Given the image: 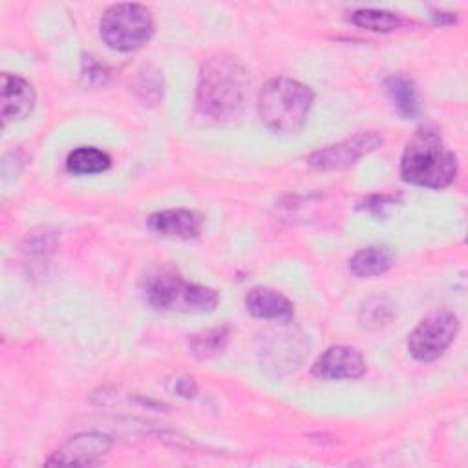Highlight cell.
Returning <instances> with one entry per match:
<instances>
[{
    "instance_id": "cell-3",
    "label": "cell",
    "mask_w": 468,
    "mask_h": 468,
    "mask_svg": "<svg viewBox=\"0 0 468 468\" xmlns=\"http://www.w3.org/2000/svg\"><path fill=\"white\" fill-rule=\"evenodd\" d=\"M314 102L309 86L289 77L267 80L258 95V113L267 130L280 135L298 133Z\"/></svg>"
},
{
    "instance_id": "cell-15",
    "label": "cell",
    "mask_w": 468,
    "mask_h": 468,
    "mask_svg": "<svg viewBox=\"0 0 468 468\" xmlns=\"http://www.w3.org/2000/svg\"><path fill=\"white\" fill-rule=\"evenodd\" d=\"M110 165H112L110 155L93 146H80L73 150L66 159V168L71 174H79V176L104 172L110 168Z\"/></svg>"
},
{
    "instance_id": "cell-1",
    "label": "cell",
    "mask_w": 468,
    "mask_h": 468,
    "mask_svg": "<svg viewBox=\"0 0 468 468\" xmlns=\"http://www.w3.org/2000/svg\"><path fill=\"white\" fill-rule=\"evenodd\" d=\"M245 66L229 55L207 58L197 77V108L216 121H232L245 110L249 95Z\"/></svg>"
},
{
    "instance_id": "cell-6",
    "label": "cell",
    "mask_w": 468,
    "mask_h": 468,
    "mask_svg": "<svg viewBox=\"0 0 468 468\" xmlns=\"http://www.w3.org/2000/svg\"><path fill=\"white\" fill-rule=\"evenodd\" d=\"M459 333V320L450 311H437L419 322L410 333L406 347L419 362H431L439 358Z\"/></svg>"
},
{
    "instance_id": "cell-17",
    "label": "cell",
    "mask_w": 468,
    "mask_h": 468,
    "mask_svg": "<svg viewBox=\"0 0 468 468\" xmlns=\"http://www.w3.org/2000/svg\"><path fill=\"white\" fill-rule=\"evenodd\" d=\"M351 22L375 33H388L400 26V18L395 13L384 9H356L351 15Z\"/></svg>"
},
{
    "instance_id": "cell-7",
    "label": "cell",
    "mask_w": 468,
    "mask_h": 468,
    "mask_svg": "<svg viewBox=\"0 0 468 468\" xmlns=\"http://www.w3.org/2000/svg\"><path fill=\"white\" fill-rule=\"evenodd\" d=\"M382 144V135L377 132H360L335 144H327L313 152L307 163L316 170H344L355 165L364 155L375 152Z\"/></svg>"
},
{
    "instance_id": "cell-19",
    "label": "cell",
    "mask_w": 468,
    "mask_h": 468,
    "mask_svg": "<svg viewBox=\"0 0 468 468\" xmlns=\"http://www.w3.org/2000/svg\"><path fill=\"white\" fill-rule=\"evenodd\" d=\"M82 75L88 79V82H91V84H97V82H104L106 80V77H108V73H106V69L99 64V62H95L93 58H88V60H84V69H82Z\"/></svg>"
},
{
    "instance_id": "cell-20",
    "label": "cell",
    "mask_w": 468,
    "mask_h": 468,
    "mask_svg": "<svg viewBox=\"0 0 468 468\" xmlns=\"http://www.w3.org/2000/svg\"><path fill=\"white\" fill-rule=\"evenodd\" d=\"M395 201H397L395 196H386V194L384 196H373L366 201L364 208L369 210V212H375V214H382V210L389 205H395Z\"/></svg>"
},
{
    "instance_id": "cell-14",
    "label": "cell",
    "mask_w": 468,
    "mask_h": 468,
    "mask_svg": "<svg viewBox=\"0 0 468 468\" xmlns=\"http://www.w3.org/2000/svg\"><path fill=\"white\" fill-rule=\"evenodd\" d=\"M395 263V254L391 249L384 245H369L360 250H356L349 260V271L355 276L367 278V276H378L389 271Z\"/></svg>"
},
{
    "instance_id": "cell-21",
    "label": "cell",
    "mask_w": 468,
    "mask_h": 468,
    "mask_svg": "<svg viewBox=\"0 0 468 468\" xmlns=\"http://www.w3.org/2000/svg\"><path fill=\"white\" fill-rule=\"evenodd\" d=\"M174 391H176L177 395L185 397V399H192V397H196V393H197V386H196L194 378L181 377V378H177V380H176V384H174Z\"/></svg>"
},
{
    "instance_id": "cell-18",
    "label": "cell",
    "mask_w": 468,
    "mask_h": 468,
    "mask_svg": "<svg viewBox=\"0 0 468 468\" xmlns=\"http://www.w3.org/2000/svg\"><path fill=\"white\" fill-rule=\"evenodd\" d=\"M159 71L146 68L144 71H141V75L137 77V84H135V91L139 93V97L143 101L148 102H157L161 97V91L154 90V88H161V79L157 75Z\"/></svg>"
},
{
    "instance_id": "cell-16",
    "label": "cell",
    "mask_w": 468,
    "mask_h": 468,
    "mask_svg": "<svg viewBox=\"0 0 468 468\" xmlns=\"http://www.w3.org/2000/svg\"><path fill=\"white\" fill-rule=\"evenodd\" d=\"M227 342H229V327L221 325V327H212L197 335H192L190 349L197 358L205 360L219 355L225 349Z\"/></svg>"
},
{
    "instance_id": "cell-2",
    "label": "cell",
    "mask_w": 468,
    "mask_h": 468,
    "mask_svg": "<svg viewBox=\"0 0 468 468\" xmlns=\"http://www.w3.org/2000/svg\"><path fill=\"white\" fill-rule=\"evenodd\" d=\"M400 176L417 186L444 188L457 176L455 154L444 144L437 130L424 126L413 133L402 152Z\"/></svg>"
},
{
    "instance_id": "cell-11",
    "label": "cell",
    "mask_w": 468,
    "mask_h": 468,
    "mask_svg": "<svg viewBox=\"0 0 468 468\" xmlns=\"http://www.w3.org/2000/svg\"><path fill=\"white\" fill-rule=\"evenodd\" d=\"M33 86L9 71L2 73V119L4 124L26 119L35 108Z\"/></svg>"
},
{
    "instance_id": "cell-5",
    "label": "cell",
    "mask_w": 468,
    "mask_h": 468,
    "mask_svg": "<svg viewBox=\"0 0 468 468\" xmlns=\"http://www.w3.org/2000/svg\"><path fill=\"white\" fill-rule=\"evenodd\" d=\"M99 29L108 48L126 53L150 42L154 18L150 9L141 4H113L102 13Z\"/></svg>"
},
{
    "instance_id": "cell-4",
    "label": "cell",
    "mask_w": 468,
    "mask_h": 468,
    "mask_svg": "<svg viewBox=\"0 0 468 468\" xmlns=\"http://www.w3.org/2000/svg\"><path fill=\"white\" fill-rule=\"evenodd\" d=\"M143 296L157 311H176L188 314L212 313L219 303V294L205 285L185 280L174 267H159L143 280Z\"/></svg>"
},
{
    "instance_id": "cell-12",
    "label": "cell",
    "mask_w": 468,
    "mask_h": 468,
    "mask_svg": "<svg viewBox=\"0 0 468 468\" xmlns=\"http://www.w3.org/2000/svg\"><path fill=\"white\" fill-rule=\"evenodd\" d=\"M245 309L254 318L272 322H291L294 316L292 302L272 287H254L245 296Z\"/></svg>"
},
{
    "instance_id": "cell-10",
    "label": "cell",
    "mask_w": 468,
    "mask_h": 468,
    "mask_svg": "<svg viewBox=\"0 0 468 468\" xmlns=\"http://www.w3.org/2000/svg\"><path fill=\"white\" fill-rule=\"evenodd\" d=\"M146 225L152 232L163 238L190 239L199 236L203 219L197 212L188 208H168L148 216Z\"/></svg>"
},
{
    "instance_id": "cell-13",
    "label": "cell",
    "mask_w": 468,
    "mask_h": 468,
    "mask_svg": "<svg viewBox=\"0 0 468 468\" xmlns=\"http://www.w3.org/2000/svg\"><path fill=\"white\" fill-rule=\"evenodd\" d=\"M384 90L397 110V113L404 119H415L420 112V102H419V91L415 82L402 75L395 73L384 79Z\"/></svg>"
},
{
    "instance_id": "cell-8",
    "label": "cell",
    "mask_w": 468,
    "mask_h": 468,
    "mask_svg": "<svg viewBox=\"0 0 468 468\" xmlns=\"http://www.w3.org/2000/svg\"><path fill=\"white\" fill-rule=\"evenodd\" d=\"M311 373L327 382L353 380L366 373V360L355 347L331 346L313 362Z\"/></svg>"
},
{
    "instance_id": "cell-9",
    "label": "cell",
    "mask_w": 468,
    "mask_h": 468,
    "mask_svg": "<svg viewBox=\"0 0 468 468\" xmlns=\"http://www.w3.org/2000/svg\"><path fill=\"white\" fill-rule=\"evenodd\" d=\"M112 448V439L104 433L88 431L79 433L66 441L48 461L46 464H80L91 466L97 464Z\"/></svg>"
}]
</instances>
